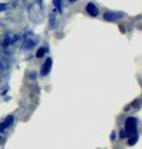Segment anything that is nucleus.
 Returning <instances> with one entry per match:
<instances>
[{
  "instance_id": "obj_1",
  "label": "nucleus",
  "mask_w": 142,
  "mask_h": 149,
  "mask_svg": "<svg viewBox=\"0 0 142 149\" xmlns=\"http://www.w3.org/2000/svg\"><path fill=\"white\" fill-rule=\"evenodd\" d=\"M126 130H125V133L127 134H136V129H137V119L134 118V117H130V118H127L126 120ZM126 134V136H127Z\"/></svg>"
},
{
  "instance_id": "obj_2",
  "label": "nucleus",
  "mask_w": 142,
  "mask_h": 149,
  "mask_svg": "<svg viewBox=\"0 0 142 149\" xmlns=\"http://www.w3.org/2000/svg\"><path fill=\"white\" fill-rule=\"evenodd\" d=\"M51 66H53V60H51L50 57L46 58L45 63L42 65V67H41V74H42V76H46V74H49L50 70H51Z\"/></svg>"
},
{
  "instance_id": "obj_3",
  "label": "nucleus",
  "mask_w": 142,
  "mask_h": 149,
  "mask_svg": "<svg viewBox=\"0 0 142 149\" xmlns=\"http://www.w3.org/2000/svg\"><path fill=\"white\" fill-rule=\"evenodd\" d=\"M121 16H122V14H120V13H110V11H107V13L103 14V19L107 20V21H115V20H117V19H120Z\"/></svg>"
},
{
  "instance_id": "obj_4",
  "label": "nucleus",
  "mask_w": 142,
  "mask_h": 149,
  "mask_svg": "<svg viewBox=\"0 0 142 149\" xmlns=\"http://www.w3.org/2000/svg\"><path fill=\"white\" fill-rule=\"evenodd\" d=\"M86 11H87L89 15H91V16H97L98 15V9L92 3H89L86 5Z\"/></svg>"
},
{
  "instance_id": "obj_5",
  "label": "nucleus",
  "mask_w": 142,
  "mask_h": 149,
  "mask_svg": "<svg viewBox=\"0 0 142 149\" xmlns=\"http://www.w3.org/2000/svg\"><path fill=\"white\" fill-rule=\"evenodd\" d=\"M14 122V117L13 116H9V117H6V119L4 120V122L0 124V132H4L8 127H10V124H13Z\"/></svg>"
},
{
  "instance_id": "obj_6",
  "label": "nucleus",
  "mask_w": 142,
  "mask_h": 149,
  "mask_svg": "<svg viewBox=\"0 0 142 149\" xmlns=\"http://www.w3.org/2000/svg\"><path fill=\"white\" fill-rule=\"evenodd\" d=\"M46 52V49H39V51H37V52H36V56H37V57H42V55H44Z\"/></svg>"
},
{
  "instance_id": "obj_7",
  "label": "nucleus",
  "mask_w": 142,
  "mask_h": 149,
  "mask_svg": "<svg viewBox=\"0 0 142 149\" xmlns=\"http://www.w3.org/2000/svg\"><path fill=\"white\" fill-rule=\"evenodd\" d=\"M8 6V4H0V11H4L6 9Z\"/></svg>"
},
{
  "instance_id": "obj_8",
  "label": "nucleus",
  "mask_w": 142,
  "mask_h": 149,
  "mask_svg": "<svg viewBox=\"0 0 142 149\" xmlns=\"http://www.w3.org/2000/svg\"><path fill=\"white\" fill-rule=\"evenodd\" d=\"M54 5H55L56 8H60V5H61L60 0H54Z\"/></svg>"
},
{
  "instance_id": "obj_9",
  "label": "nucleus",
  "mask_w": 142,
  "mask_h": 149,
  "mask_svg": "<svg viewBox=\"0 0 142 149\" xmlns=\"http://www.w3.org/2000/svg\"><path fill=\"white\" fill-rule=\"evenodd\" d=\"M69 1H71V3H72V1H76V0H69Z\"/></svg>"
}]
</instances>
